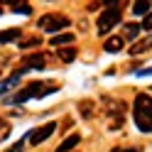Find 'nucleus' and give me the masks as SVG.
I'll return each mask as SVG.
<instances>
[{"label":"nucleus","mask_w":152,"mask_h":152,"mask_svg":"<svg viewBox=\"0 0 152 152\" xmlns=\"http://www.w3.org/2000/svg\"><path fill=\"white\" fill-rule=\"evenodd\" d=\"M132 118L140 132H152V98L147 93H137L132 101Z\"/></svg>","instance_id":"nucleus-2"},{"label":"nucleus","mask_w":152,"mask_h":152,"mask_svg":"<svg viewBox=\"0 0 152 152\" xmlns=\"http://www.w3.org/2000/svg\"><path fill=\"white\" fill-rule=\"evenodd\" d=\"M56 91H59L56 83H39V81H34V83H27L22 91H17L15 96L7 98L5 103H7V106H22V103H27L30 98H44V96L56 93Z\"/></svg>","instance_id":"nucleus-1"},{"label":"nucleus","mask_w":152,"mask_h":152,"mask_svg":"<svg viewBox=\"0 0 152 152\" xmlns=\"http://www.w3.org/2000/svg\"><path fill=\"white\" fill-rule=\"evenodd\" d=\"M10 130H12V125H7L5 120H0V142H3V140H7V135H10Z\"/></svg>","instance_id":"nucleus-19"},{"label":"nucleus","mask_w":152,"mask_h":152,"mask_svg":"<svg viewBox=\"0 0 152 152\" xmlns=\"http://www.w3.org/2000/svg\"><path fill=\"white\" fill-rule=\"evenodd\" d=\"M150 5H152V0H135V5H132V15H135V17L147 15L150 12Z\"/></svg>","instance_id":"nucleus-12"},{"label":"nucleus","mask_w":152,"mask_h":152,"mask_svg":"<svg viewBox=\"0 0 152 152\" xmlns=\"http://www.w3.org/2000/svg\"><path fill=\"white\" fill-rule=\"evenodd\" d=\"M12 10H15V12H22V15H32V7L27 5V3H22V0H20L17 5H12Z\"/></svg>","instance_id":"nucleus-18"},{"label":"nucleus","mask_w":152,"mask_h":152,"mask_svg":"<svg viewBox=\"0 0 152 152\" xmlns=\"http://www.w3.org/2000/svg\"><path fill=\"white\" fill-rule=\"evenodd\" d=\"M25 142H27V137H25V140H20L17 145H12V147L7 150V152H22V150H25Z\"/></svg>","instance_id":"nucleus-21"},{"label":"nucleus","mask_w":152,"mask_h":152,"mask_svg":"<svg viewBox=\"0 0 152 152\" xmlns=\"http://www.w3.org/2000/svg\"><path fill=\"white\" fill-rule=\"evenodd\" d=\"M142 30H145V32H150L152 30V12H147V15H142Z\"/></svg>","instance_id":"nucleus-20"},{"label":"nucleus","mask_w":152,"mask_h":152,"mask_svg":"<svg viewBox=\"0 0 152 152\" xmlns=\"http://www.w3.org/2000/svg\"><path fill=\"white\" fill-rule=\"evenodd\" d=\"M64 44H74V34L71 32H56L54 37H52V47H64Z\"/></svg>","instance_id":"nucleus-11"},{"label":"nucleus","mask_w":152,"mask_h":152,"mask_svg":"<svg viewBox=\"0 0 152 152\" xmlns=\"http://www.w3.org/2000/svg\"><path fill=\"white\" fill-rule=\"evenodd\" d=\"M79 142H81V135H79V132H74V135H69V137H66V140H64L54 152H71L76 145H79Z\"/></svg>","instance_id":"nucleus-10"},{"label":"nucleus","mask_w":152,"mask_h":152,"mask_svg":"<svg viewBox=\"0 0 152 152\" xmlns=\"http://www.w3.org/2000/svg\"><path fill=\"white\" fill-rule=\"evenodd\" d=\"M34 47H42V39L39 37H32V39H25L20 44V49H34Z\"/></svg>","instance_id":"nucleus-17"},{"label":"nucleus","mask_w":152,"mask_h":152,"mask_svg":"<svg viewBox=\"0 0 152 152\" xmlns=\"http://www.w3.org/2000/svg\"><path fill=\"white\" fill-rule=\"evenodd\" d=\"M120 20H123V10L118 7V3H115V5H108L106 10L98 15V22H96V32H98V37H106V34L113 30V27H118Z\"/></svg>","instance_id":"nucleus-3"},{"label":"nucleus","mask_w":152,"mask_h":152,"mask_svg":"<svg viewBox=\"0 0 152 152\" xmlns=\"http://www.w3.org/2000/svg\"><path fill=\"white\" fill-rule=\"evenodd\" d=\"M69 25H71V20H69V17H66V15H56V12L42 15V17H39V22H37V27H39V30L52 32V34L61 32L64 27H69Z\"/></svg>","instance_id":"nucleus-4"},{"label":"nucleus","mask_w":152,"mask_h":152,"mask_svg":"<svg viewBox=\"0 0 152 152\" xmlns=\"http://www.w3.org/2000/svg\"><path fill=\"white\" fill-rule=\"evenodd\" d=\"M54 130H56V123H47L42 128H34L32 132H27V142L30 145H42L44 140H49L54 135Z\"/></svg>","instance_id":"nucleus-5"},{"label":"nucleus","mask_w":152,"mask_h":152,"mask_svg":"<svg viewBox=\"0 0 152 152\" xmlns=\"http://www.w3.org/2000/svg\"><path fill=\"white\" fill-rule=\"evenodd\" d=\"M79 110H81L83 118H91L93 115V101H81L79 103Z\"/></svg>","instance_id":"nucleus-16"},{"label":"nucleus","mask_w":152,"mask_h":152,"mask_svg":"<svg viewBox=\"0 0 152 152\" xmlns=\"http://www.w3.org/2000/svg\"><path fill=\"white\" fill-rule=\"evenodd\" d=\"M17 81H20V74H12L7 81H0V96H5L10 88H15V83H17Z\"/></svg>","instance_id":"nucleus-13"},{"label":"nucleus","mask_w":152,"mask_h":152,"mask_svg":"<svg viewBox=\"0 0 152 152\" xmlns=\"http://www.w3.org/2000/svg\"><path fill=\"white\" fill-rule=\"evenodd\" d=\"M56 56H59V61L69 64V61H74V59H76V47H69V44L56 47Z\"/></svg>","instance_id":"nucleus-7"},{"label":"nucleus","mask_w":152,"mask_h":152,"mask_svg":"<svg viewBox=\"0 0 152 152\" xmlns=\"http://www.w3.org/2000/svg\"><path fill=\"white\" fill-rule=\"evenodd\" d=\"M103 5H115V3H120V0H101Z\"/></svg>","instance_id":"nucleus-24"},{"label":"nucleus","mask_w":152,"mask_h":152,"mask_svg":"<svg viewBox=\"0 0 152 152\" xmlns=\"http://www.w3.org/2000/svg\"><path fill=\"white\" fill-rule=\"evenodd\" d=\"M137 76H152V66H147V69H135Z\"/></svg>","instance_id":"nucleus-22"},{"label":"nucleus","mask_w":152,"mask_h":152,"mask_svg":"<svg viewBox=\"0 0 152 152\" xmlns=\"http://www.w3.org/2000/svg\"><path fill=\"white\" fill-rule=\"evenodd\" d=\"M0 12H3V10H0Z\"/></svg>","instance_id":"nucleus-26"},{"label":"nucleus","mask_w":152,"mask_h":152,"mask_svg":"<svg viewBox=\"0 0 152 152\" xmlns=\"http://www.w3.org/2000/svg\"><path fill=\"white\" fill-rule=\"evenodd\" d=\"M20 37H22V30H20V27L3 30V32H0V44H10V42H15V39H20Z\"/></svg>","instance_id":"nucleus-9"},{"label":"nucleus","mask_w":152,"mask_h":152,"mask_svg":"<svg viewBox=\"0 0 152 152\" xmlns=\"http://www.w3.org/2000/svg\"><path fill=\"white\" fill-rule=\"evenodd\" d=\"M0 3H3V5H17L20 0H0Z\"/></svg>","instance_id":"nucleus-23"},{"label":"nucleus","mask_w":152,"mask_h":152,"mask_svg":"<svg viewBox=\"0 0 152 152\" xmlns=\"http://www.w3.org/2000/svg\"><path fill=\"white\" fill-rule=\"evenodd\" d=\"M150 44H152V39H142V42L135 39V44L130 47V54H132V56H137V54H142V52H147V49H150Z\"/></svg>","instance_id":"nucleus-14"},{"label":"nucleus","mask_w":152,"mask_h":152,"mask_svg":"<svg viewBox=\"0 0 152 152\" xmlns=\"http://www.w3.org/2000/svg\"><path fill=\"white\" fill-rule=\"evenodd\" d=\"M120 152H142V150H137V147H128V150H120Z\"/></svg>","instance_id":"nucleus-25"},{"label":"nucleus","mask_w":152,"mask_h":152,"mask_svg":"<svg viewBox=\"0 0 152 152\" xmlns=\"http://www.w3.org/2000/svg\"><path fill=\"white\" fill-rule=\"evenodd\" d=\"M123 44H125V39H123V37H110V39H106V44H103V52L118 54V52H123Z\"/></svg>","instance_id":"nucleus-8"},{"label":"nucleus","mask_w":152,"mask_h":152,"mask_svg":"<svg viewBox=\"0 0 152 152\" xmlns=\"http://www.w3.org/2000/svg\"><path fill=\"white\" fill-rule=\"evenodd\" d=\"M27 69H44V64H47V59H44V54H30V56H25V61H22Z\"/></svg>","instance_id":"nucleus-6"},{"label":"nucleus","mask_w":152,"mask_h":152,"mask_svg":"<svg viewBox=\"0 0 152 152\" xmlns=\"http://www.w3.org/2000/svg\"><path fill=\"white\" fill-rule=\"evenodd\" d=\"M140 30H142V27L140 25H125V37H123V39H137V34H140Z\"/></svg>","instance_id":"nucleus-15"}]
</instances>
